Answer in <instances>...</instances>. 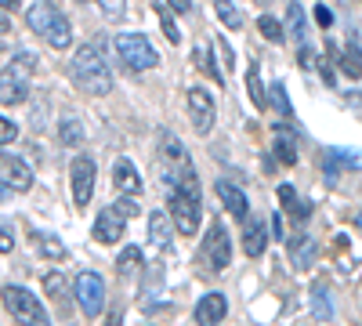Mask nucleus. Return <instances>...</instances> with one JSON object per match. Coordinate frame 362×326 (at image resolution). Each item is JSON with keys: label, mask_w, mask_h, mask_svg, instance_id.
<instances>
[{"label": "nucleus", "mask_w": 362, "mask_h": 326, "mask_svg": "<svg viewBox=\"0 0 362 326\" xmlns=\"http://www.w3.org/2000/svg\"><path fill=\"white\" fill-rule=\"evenodd\" d=\"M189 112H192V124H196L199 134L214 131L218 105H214V98H210V91H203V87H192V91H189Z\"/></svg>", "instance_id": "11"}, {"label": "nucleus", "mask_w": 362, "mask_h": 326, "mask_svg": "<svg viewBox=\"0 0 362 326\" xmlns=\"http://www.w3.org/2000/svg\"><path fill=\"white\" fill-rule=\"evenodd\" d=\"M0 102L4 105H22L25 102V76L15 73L11 66L0 69Z\"/></svg>", "instance_id": "18"}, {"label": "nucleus", "mask_w": 362, "mask_h": 326, "mask_svg": "<svg viewBox=\"0 0 362 326\" xmlns=\"http://www.w3.org/2000/svg\"><path fill=\"white\" fill-rule=\"evenodd\" d=\"M315 25H322V29L334 25V11H329L326 4H315Z\"/></svg>", "instance_id": "38"}, {"label": "nucleus", "mask_w": 362, "mask_h": 326, "mask_svg": "<svg viewBox=\"0 0 362 326\" xmlns=\"http://www.w3.org/2000/svg\"><path fill=\"white\" fill-rule=\"evenodd\" d=\"M98 8H102V15H109V18H124V15H127V0H98Z\"/></svg>", "instance_id": "36"}, {"label": "nucleus", "mask_w": 362, "mask_h": 326, "mask_svg": "<svg viewBox=\"0 0 362 326\" xmlns=\"http://www.w3.org/2000/svg\"><path fill=\"white\" fill-rule=\"evenodd\" d=\"M268 105L272 109H279L283 116H290L293 109H290V98H286V87L283 83H272V91H268Z\"/></svg>", "instance_id": "35"}, {"label": "nucleus", "mask_w": 362, "mask_h": 326, "mask_svg": "<svg viewBox=\"0 0 362 326\" xmlns=\"http://www.w3.org/2000/svg\"><path fill=\"white\" fill-rule=\"evenodd\" d=\"M279 203H283V211H290V214H293V221H300V225H305V221H308V214H312V206L297 199L293 185H279Z\"/></svg>", "instance_id": "21"}, {"label": "nucleus", "mask_w": 362, "mask_h": 326, "mask_svg": "<svg viewBox=\"0 0 362 326\" xmlns=\"http://www.w3.org/2000/svg\"><path fill=\"white\" fill-rule=\"evenodd\" d=\"M312 312H315V319H322V322L334 319V305H329V290H326V286H312Z\"/></svg>", "instance_id": "28"}, {"label": "nucleus", "mask_w": 362, "mask_h": 326, "mask_svg": "<svg viewBox=\"0 0 362 326\" xmlns=\"http://www.w3.org/2000/svg\"><path fill=\"white\" fill-rule=\"evenodd\" d=\"M11 196H15V189H11L8 182H0V203H8Z\"/></svg>", "instance_id": "43"}, {"label": "nucleus", "mask_w": 362, "mask_h": 326, "mask_svg": "<svg viewBox=\"0 0 362 326\" xmlns=\"http://www.w3.org/2000/svg\"><path fill=\"white\" fill-rule=\"evenodd\" d=\"M286 25H290V37H293L300 47H305V44H308V22H305V11H300V4H290Z\"/></svg>", "instance_id": "22"}, {"label": "nucleus", "mask_w": 362, "mask_h": 326, "mask_svg": "<svg viewBox=\"0 0 362 326\" xmlns=\"http://www.w3.org/2000/svg\"><path fill=\"white\" fill-rule=\"evenodd\" d=\"M247 91H250V102H254L257 109L268 105V91H264V83H261V66H257V62L247 69Z\"/></svg>", "instance_id": "24"}, {"label": "nucleus", "mask_w": 362, "mask_h": 326, "mask_svg": "<svg viewBox=\"0 0 362 326\" xmlns=\"http://www.w3.org/2000/svg\"><path fill=\"white\" fill-rule=\"evenodd\" d=\"M297 62L305 66V69H312V66H315V54H312V47H308V44L300 47V54H297Z\"/></svg>", "instance_id": "41"}, {"label": "nucleus", "mask_w": 362, "mask_h": 326, "mask_svg": "<svg viewBox=\"0 0 362 326\" xmlns=\"http://www.w3.org/2000/svg\"><path fill=\"white\" fill-rule=\"evenodd\" d=\"M341 66H344L348 76H362V47H358V44H348V47H344Z\"/></svg>", "instance_id": "32"}, {"label": "nucleus", "mask_w": 362, "mask_h": 326, "mask_svg": "<svg viewBox=\"0 0 362 326\" xmlns=\"http://www.w3.org/2000/svg\"><path fill=\"white\" fill-rule=\"evenodd\" d=\"M0 8H4V11H15V8H18V0H0Z\"/></svg>", "instance_id": "45"}, {"label": "nucleus", "mask_w": 362, "mask_h": 326, "mask_svg": "<svg viewBox=\"0 0 362 326\" xmlns=\"http://www.w3.org/2000/svg\"><path fill=\"white\" fill-rule=\"evenodd\" d=\"M18 138V127L11 124V120H4V116H0V145H11Z\"/></svg>", "instance_id": "37"}, {"label": "nucleus", "mask_w": 362, "mask_h": 326, "mask_svg": "<svg viewBox=\"0 0 362 326\" xmlns=\"http://www.w3.org/2000/svg\"><path fill=\"white\" fill-rule=\"evenodd\" d=\"M167 206H170V218H174V225H177L181 235H196V232H199L203 192H199V177H196V170H189V174L170 189Z\"/></svg>", "instance_id": "2"}, {"label": "nucleus", "mask_w": 362, "mask_h": 326, "mask_svg": "<svg viewBox=\"0 0 362 326\" xmlns=\"http://www.w3.org/2000/svg\"><path fill=\"white\" fill-rule=\"evenodd\" d=\"M272 156H276L279 163H286V167H293V163H297V145H293V138L286 134V127H276V141H272Z\"/></svg>", "instance_id": "20"}, {"label": "nucleus", "mask_w": 362, "mask_h": 326, "mask_svg": "<svg viewBox=\"0 0 362 326\" xmlns=\"http://www.w3.org/2000/svg\"><path fill=\"white\" fill-rule=\"evenodd\" d=\"M0 174L8 177V185L15 192H25V189H33V170H29V163L22 156H11L0 149Z\"/></svg>", "instance_id": "13"}, {"label": "nucleus", "mask_w": 362, "mask_h": 326, "mask_svg": "<svg viewBox=\"0 0 362 326\" xmlns=\"http://www.w3.org/2000/svg\"><path fill=\"white\" fill-rule=\"evenodd\" d=\"M210 51H214V44H210V40H206V44H199V51H196V62L206 69V76L214 80V83H225V73L218 69V62H214V54H210Z\"/></svg>", "instance_id": "26"}, {"label": "nucleus", "mask_w": 362, "mask_h": 326, "mask_svg": "<svg viewBox=\"0 0 362 326\" xmlns=\"http://www.w3.org/2000/svg\"><path fill=\"white\" fill-rule=\"evenodd\" d=\"M58 141L69 145V149H76V145L83 141V124L80 120H62L58 124Z\"/></svg>", "instance_id": "30"}, {"label": "nucleus", "mask_w": 362, "mask_h": 326, "mask_svg": "<svg viewBox=\"0 0 362 326\" xmlns=\"http://www.w3.org/2000/svg\"><path fill=\"white\" fill-rule=\"evenodd\" d=\"M44 290L51 301H66L69 298V286H66V276L62 272H44Z\"/></svg>", "instance_id": "29"}, {"label": "nucleus", "mask_w": 362, "mask_h": 326, "mask_svg": "<svg viewBox=\"0 0 362 326\" xmlns=\"http://www.w3.org/2000/svg\"><path fill=\"white\" fill-rule=\"evenodd\" d=\"M225 315H228L225 293H203L199 305H196V322H199V326H218Z\"/></svg>", "instance_id": "16"}, {"label": "nucleus", "mask_w": 362, "mask_h": 326, "mask_svg": "<svg viewBox=\"0 0 362 326\" xmlns=\"http://www.w3.org/2000/svg\"><path fill=\"white\" fill-rule=\"evenodd\" d=\"M29 240H37V250L44 254V257H58L62 261L66 257V247L54 240V235H47V232H40V228H29Z\"/></svg>", "instance_id": "23"}, {"label": "nucleus", "mask_w": 362, "mask_h": 326, "mask_svg": "<svg viewBox=\"0 0 362 326\" xmlns=\"http://www.w3.org/2000/svg\"><path fill=\"white\" fill-rule=\"evenodd\" d=\"M73 301L80 305V312L87 319L102 315V308H105V283H102V276L98 272H80L76 283H73Z\"/></svg>", "instance_id": "7"}, {"label": "nucleus", "mask_w": 362, "mask_h": 326, "mask_svg": "<svg viewBox=\"0 0 362 326\" xmlns=\"http://www.w3.org/2000/svg\"><path fill=\"white\" fill-rule=\"evenodd\" d=\"M138 214V203L131 196L116 199L112 206H105V211L95 218V228H90V235H95V243H119L124 240V228L127 221Z\"/></svg>", "instance_id": "4"}, {"label": "nucleus", "mask_w": 362, "mask_h": 326, "mask_svg": "<svg viewBox=\"0 0 362 326\" xmlns=\"http://www.w3.org/2000/svg\"><path fill=\"white\" fill-rule=\"evenodd\" d=\"M160 160H163V174L174 167L170 185H177L181 177H185V174L192 170V163H189V153H185V145H181V138H177V134H170V131H163V138H160Z\"/></svg>", "instance_id": "10"}, {"label": "nucleus", "mask_w": 362, "mask_h": 326, "mask_svg": "<svg viewBox=\"0 0 362 326\" xmlns=\"http://www.w3.org/2000/svg\"><path fill=\"white\" fill-rule=\"evenodd\" d=\"M218 199L225 203V211H228L235 221H247V218H250V203H247V196L239 192L232 182H218Z\"/></svg>", "instance_id": "19"}, {"label": "nucleus", "mask_w": 362, "mask_h": 326, "mask_svg": "<svg viewBox=\"0 0 362 326\" xmlns=\"http://www.w3.org/2000/svg\"><path fill=\"white\" fill-rule=\"evenodd\" d=\"M203 261H206V269L210 272H225L228 264H232V240H228V232H225V225L221 221H214L210 225V232H206V240H203Z\"/></svg>", "instance_id": "8"}, {"label": "nucleus", "mask_w": 362, "mask_h": 326, "mask_svg": "<svg viewBox=\"0 0 362 326\" xmlns=\"http://www.w3.org/2000/svg\"><path fill=\"white\" fill-rule=\"evenodd\" d=\"M272 232H276V240H283V243H286V235H283V218H279V214L272 218Z\"/></svg>", "instance_id": "42"}, {"label": "nucleus", "mask_w": 362, "mask_h": 326, "mask_svg": "<svg viewBox=\"0 0 362 326\" xmlns=\"http://www.w3.org/2000/svg\"><path fill=\"white\" fill-rule=\"evenodd\" d=\"M116 54L124 58V66L127 69H134V73H145V69H156V62H160V54H156V47L148 44V37L145 33H116Z\"/></svg>", "instance_id": "6"}, {"label": "nucleus", "mask_w": 362, "mask_h": 326, "mask_svg": "<svg viewBox=\"0 0 362 326\" xmlns=\"http://www.w3.org/2000/svg\"><path fill=\"white\" fill-rule=\"evenodd\" d=\"M112 185H116V192H119V196H131V199L145 192L141 174H138V167H134L127 156H119V160L112 163Z\"/></svg>", "instance_id": "12"}, {"label": "nucleus", "mask_w": 362, "mask_h": 326, "mask_svg": "<svg viewBox=\"0 0 362 326\" xmlns=\"http://www.w3.org/2000/svg\"><path fill=\"white\" fill-rule=\"evenodd\" d=\"M0 301H4V308H8V315L18 322V326H51V319H47V312H44V305L29 293L25 286H4L0 290Z\"/></svg>", "instance_id": "5"}, {"label": "nucleus", "mask_w": 362, "mask_h": 326, "mask_svg": "<svg viewBox=\"0 0 362 326\" xmlns=\"http://www.w3.org/2000/svg\"><path fill=\"white\" fill-rule=\"evenodd\" d=\"M214 11H218V18H221L228 29H243V15H239V8L232 4V0H218Z\"/></svg>", "instance_id": "31"}, {"label": "nucleus", "mask_w": 362, "mask_h": 326, "mask_svg": "<svg viewBox=\"0 0 362 326\" xmlns=\"http://www.w3.org/2000/svg\"><path fill=\"white\" fill-rule=\"evenodd\" d=\"M286 254H290V264L297 272H308L319 257V243L312 235H293V240H286Z\"/></svg>", "instance_id": "14"}, {"label": "nucleus", "mask_w": 362, "mask_h": 326, "mask_svg": "<svg viewBox=\"0 0 362 326\" xmlns=\"http://www.w3.org/2000/svg\"><path fill=\"white\" fill-rule=\"evenodd\" d=\"M76 4H87V0H76Z\"/></svg>", "instance_id": "46"}, {"label": "nucleus", "mask_w": 362, "mask_h": 326, "mask_svg": "<svg viewBox=\"0 0 362 326\" xmlns=\"http://www.w3.org/2000/svg\"><path fill=\"white\" fill-rule=\"evenodd\" d=\"M15 250V240H11V232L0 225V254H11Z\"/></svg>", "instance_id": "39"}, {"label": "nucleus", "mask_w": 362, "mask_h": 326, "mask_svg": "<svg viewBox=\"0 0 362 326\" xmlns=\"http://www.w3.org/2000/svg\"><path fill=\"white\" fill-rule=\"evenodd\" d=\"M69 69H73V80H76L80 91H87V95H109L112 91V69L102 54V44L76 47Z\"/></svg>", "instance_id": "1"}, {"label": "nucleus", "mask_w": 362, "mask_h": 326, "mask_svg": "<svg viewBox=\"0 0 362 326\" xmlns=\"http://www.w3.org/2000/svg\"><path fill=\"white\" fill-rule=\"evenodd\" d=\"M8 29H11V18L4 15V8H0V33H8Z\"/></svg>", "instance_id": "44"}, {"label": "nucleus", "mask_w": 362, "mask_h": 326, "mask_svg": "<svg viewBox=\"0 0 362 326\" xmlns=\"http://www.w3.org/2000/svg\"><path fill=\"white\" fill-rule=\"evenodd\" d=\"M167 8L177 11V15H189L192 11V0H167Z\"/></svg>", "instance_id": "40"}, {"label": "nucleus", "mask_w": 362, "mask_h": 326, "mask_svg": "<svg viewBox=\"0 0 362 326\" xmlns=\"http://www.w3.org/2000/svg\"><path fill=\"white\" fill-rule=\"evenodd\" d=\"M243 250H247V257H261L268 250V225L261 218L243 221Z\"/></svg>", "instance_id": "17"}, {"label": "nucleus", "mask_w": 362, "mask_h": 326, "mask_svg": "<svg viewBox=\"0 0 362 326\" xmlns=\"http://www.w3.org/2000/svg\"><path fill=\"white\" fill-rule=\"evenodd\" d=\"M148 243H153L156 250H170V243H174V218L167 211L148 214Z\"/></svg>", "instance_id": "15"}, {"label": "nucleus", "mask_w": 362, "mask_h": 326, "mask_svg": "<svg viewBox=\"0 0 362 326\" xmlns=\"http://www.w3.org/2000/svg\"><path fill=\"white\" fill-rule=\"evenodd\" d=\"M257 29H261L272 44H283V40H286V29L279 25V18H272V15H261V18H257Z\"/></svg>", "instance_id": "33"}, {"label": "nucleus", "mask_w": 362, "mask_h": 326, "mask_svg": "<svg viewBox=\"0 0 362 326\" xmlns=\"http://www.w3.org/2000/svg\"><path fill=\"white\" fill-rule=\"evenodd\" d=\"M25 25L33 29L40 40H47L51 47H58V51H66V47L73 44V25H69V18L58 11V8L44 4V0H40V4H29Z\"/></svg>", "instance_id": "3"}, {"label": "nucleus", "mask_w": 362, "mask_h": 326, "mask_svg": "<svg viewBox=\"0 0 362 326\" xmlns=\"http://www.w3.org/2000/svg\"><path fill=\"white\" fill-rule=\"evenodd\" d=\"M141 261H145V257H141V250H138V247H124V254H119V261H116V272L127 279V276L141 272Z\"/></svg>", "instance_id": "27"}, {"label": "nucleus", "mask_w": 362, "mask_h": 326, "mask_svg": "<svg viewBox=\"0 0 362 326\" xmlns=\"http://www.w3.org/2000/svg\"><path fill=\"white\" fill-rule=\"evenodd\" d=\"M95 177H98V167L90 156H73L69 163V182H73V203L80 211H87L90 196H95Z\"/></svg>", "instance_id": "9"}, {"label": "nucleus", "mask_w": 362, "mask_h": 326, "mask_svg": "<svg viewBox=\"0 0 362 326\" xmlns=\"http://www.w3.org/2000/svg\"><path fill=\"white\" fill-rule=\"evenodd\" d=\"M156 15H160V25H163V33H167V40L177 47L181 44V29L174 25V18H170V8L167 4H156Z\"/></svg>", "instance_id": "34"}, {"label": "nucleus", "mask_w": 362, "mask_h": 326, "mask_svg": "<svg viewBox=\"0 0 362 326\" xmlns=\"http://www.w3.org/2000/svg\"><path fill=\"white\" fill-rule=\"evenodd\" d=\"M160 290H163V264H153L148 269V286H141V301L160 305Z\"/></svg>", "instance_id": "25"}]
</instances>
